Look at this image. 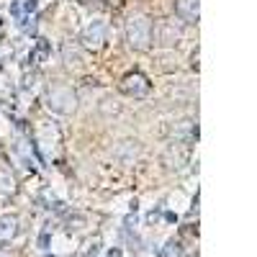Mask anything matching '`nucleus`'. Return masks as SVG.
<instances>
[{
	"mask_svg": "<svg viewBox=\"0 0 257 257\" xmlns=\"http://www.w3.org/2000/svg\"><path fill=\"white\" fill-rule=\"evenodd\" d=\"M0 257H11V254H8L6 249H0Z\"/></svg>",
	"mask_w": 257,
	"mask_h": 257,
	"instance_id": "nucleus-13",
	"label": "nucleus"
},
{
	"mask_svg": "<svg viewBox=\"0 0 257 257\" xmlns=\"http://www.w3.org/2000/svg\"><path fill=\"white\" fill-rule=\"evenodd\" d=\"M180 39H183V26L175 18L160 21V24L155 26V31H152V41H157V44H162V47H178Z\"/></svg>",
	"mask_w": 257,
	"mask_h": 257,
	"instance_id": "nucleus-5",
	"label": "nucleus"
},
{
	"mask_svg": "<svg viewBox=\"0 0 257 257\" xmlns=\"http://www.w3.org/2000/svg\"><path fill=\"white\" fill-rule=\"evenodd\" d=\"M196 123H193L190 118H183V121H178L175 126H173V137L178 139V142H190L193 137H196Z\"/></svg>",
	"mask_w": 257,
	"mask_h": 257,
	"instance_id": "nucleus-10",
	"label": "nucleus"
},
{
	"mask_svg": "<svg viewBox=\"0 0 257 257\" xmlns=\"http://www.w3.org/2000/svg\"><path fill=\"white\" fill-rule=\"evenodd\" d=\"M62 59H64L67 67H80V62H82V47L75 44V41L62 44Z\"/></svg>",
	"mask_w": 257,
	"mask_h": 257,
	"instance_id": "nucleus-9",
	"label": "nucleus"
},
{
	"mask_svg": "<svg viewBox=\"0 0 257 257\" xmlns=\"http://www.w3.org/2000/svg\"><path fill=\"white\" fill-rule=\"evenodd\" d=\"M21 224H18V216L16 213H0V244H8L16 239Z\"/></svg>",
	"mask_w": 257,
	"mask_h": 257,
	"instance_id": "nucleus-8",
	"label": "nucleus"
},
{
	"mask_svg": "<svg viewBox=\"0 0 257 257\" xmlns=\"http://www.w3.org/2000/svg\"><path fill=\"white\" fill-rule=\"evenodd\" d=\"M105 41H108V24L98 18V21H93V24L85 26V31H82V36H80L77 44H80L82 49L98 52V49L105 47Z\"/></svg>",
	"mask_w": 257,
	"mask_h": 257,
	"instance_id": "nucleus-4",
	"label": "nucleus"
},
{
	"mask_svg": "<svg viewBox=\"0 0 257 257\" xmlns=\"http://www.w3.org/2000/svg\"><path fill=\"white\" fill-rule=\"evenodd\" d=\"M193 70H198V49L193 52Z\"/></svg>",
	"mask_w": 257,
	"mask_h": 257,
	"instance_id": "nucleus-12",
	"label": "nucleus"
},
{
	"mask_svg": "<svg viewBox=\"0 0 257 257\" xmlns=\"http://www.w3.org/2000/svg\"><path fill=\"white\" fill-rule=\"evenodd\" d=\"M152 31H155V21L149 18V16H144V13L128 16L126 29H123V36H126L128 49L147 52L149 47H152Z\"/></svg>",
	"mask_w": 257,
	"mask_h": 257,
	"instance_id": "nucleus-1",
	"label": "nucleus"
},
{
	"mask_svg": "<svg viewBox=\"0 0 257 257\" xmlns=\"http://www.w3.org/2000/svg\"><path fill=\"white\" fill-rule=\"evenodd\" d=\"M18 193V180L8 167H0V203H8Z\"/></svg>",
	"mask_w": 257,
	"mask_h": 257,
	"instance_id": "nucleus-7",
	"label": "nucleus"
},
{
	"mask_svg": "<svg viewBox=\"0 0 257 257\" xmlns=\"http://www.w3.org/2000/svg\"><path fill=\"white\" fill-rule=\"evenodd\" d=\"M47 108L52 113H59V116H72L77 111V93L72 90V85H64V82H54L47 88Z\"/></svg>",
	"mask_w": 257,
	"mask_h": 257,
	"instance_id": "nucleus-2",
	"label": "nucleus"
},
{
	"mask_svg": "<svg viewBox=\"0 0 257 257\" xmlns=\"http://www.w3.org/2000/svg\"><path fill=\"white\" fill-rule=\"evenodd\" d=\"M118 90H121L126 98L139 100V98H147V95H149V90H152V82H149V77H147L144 72L134 70V72H128V75L121 77Z\"/></svg>",
	"mask_w": 257,
	"mask_h": 257,
	"instance_id": "nucleus-3",
	"label": "nucleus"
},
{
	"mask_svg": "<svg viewBox=\"0 0 257 257\" xmlns=\"http://www.w3.org/2000/svg\"><path fill=\"white\" fill-rule=\"evenodd\" d=\"M160 257H183V249H180V244H178V242H167V244L162 247Z\"/></svg>",
	"mask_w": 257,
	"mask_h": 257,
	"instance_id": "nucleus-11",
	"label": "nucleus"
},
{
	"mask_svg": "<svg viewBox=\"0 0 257 257\" xmlns=\"http://www.w3.org/2000/svg\"><path fill=\"white\" fill-rule=\"evenodd\" d=\"M175 16L180 24L193 26L201 18V0H175Z\"/></svg>",
	"mask_w": 257,
	"mask_h": 257,
	"instance_id": "nucleus-6",
	"label": "nucleus"
}]
</instances>
